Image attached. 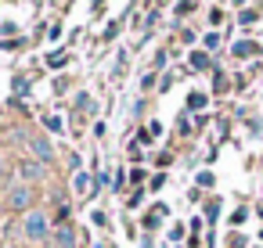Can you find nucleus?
Masks as SVG:
<instances>
[{"label":"nucleus","instance_id":"1","mask_svg":"<svg viewBox=\"0 0 263 248\" xmlns=\"http://www.w3.org/2000/svg\"><path fill=\"white\" fill-rule=\"evenodd\" d=\"M47 234H51L47 212H44V209H29V212L22 216V237H26V241H44Z\"/></svg>","mask_w":263,"mask_h":248},{"label":"nucleus","instance_id":"2","mask_svg":"<svg viewBox=\"0 0 263 248\" xmlns=\"http://www.w3.org/2000/svg\"><path fill=\"white\" fill-rule=\"evenodd\" d=\"M33 201H36V191H33L29 183H15V187L8 191V201H4V205H8L11 212H22V216H26V212L33 209Z\"/></svg>","mask_w":263,"mask_h":248},{"label":"nucleus","instance_id":"3","mask_svg":"<svg viewBox=\"0 0 263 248\" xmlns=\"http://www.w3.org/2000/svg\"><path fill=\"white\" fill-rule=\"evenodd\" d=\"M15 169H18V180H22V183H29V187H33V183H40V180L47 176V166H44V162H36V158H18V166H15Z\"/></svg>","mask_w":263,"mask_h":248},{"label":"nucleus","instance_id":"4","mask_svg":"<svg viewBox=\"0 0 263 248\" xmlns=\"http://www.w3.org/2000/svg\"><path fill=\"white\" fill-rule=\"evenodd\" d=\"M29 151H33V158L44 162V166H51L54 155H58L54 144H51V137H44V133H33V137H29Z\"/></svg>","mask_w":263,"mask_h":248},{"label":"nucleus","instance_id":"5","mask_svg":"<svg viewBox=\"0 0 263 248\" xmlns=\"http://www.w3.org/2000/svg\"><path fill=\"white\" fill-rule=\"evenodd\" d=\"M54 248H76V234H72V226H69V223L54 226Z\"/></svg>","mask_w":263,"mask_h":248},{"label":"nucleus","instance_id":"6","mask_svg":"<svg viewBox=\"0 0 263 248\" xmlns=\"http://www.w3.org/2000/svg\"><path fill=\"white\" fill-rule=\"evenodd\" d=\"M231 51H234V58H252V54H259V44H252V40H238Z\"/></svg>","mask_w":263,"mask_h":248},{"label":"nucleus","instance_id":"7","mask_svg":"<svg viewBox=\"0 0 263 248\" xmlns=\"http://www.w3.org/2000/svg\"><path fill=\"white\" fill-rule=\"evenodd\" d=\"M90 187H94L90 176H87L83 169H76V176H72V191H76V194H90Z\"/></svg>","mask_w":263,"mask_h":248},{"label":"nucleus","instance_id":"8","mask_svg":"<svg viewBox=\"0 0 263 248\" xmlns=\"http://www.w3.org/2000/svg\"><path fill=\"white\" fill-rule=\"evenodd\" d=\"M44 126H47V133H62V130H65L58 115H44Z\"/></svg>","mask_w":263,"mask_h":248},{"label":"nucleus","instance_id":"9","mask_svg":"<svg viewBox=\"0 0 263 248\" xmlns=\"http://www.w3.org/2000/svg\"><path fill=\"white\" fill-rule=\"evenodd\" d=\"M205 65H209V54L205 51H195L191 54V69H205Z\"/></svg>","mask_w":263,"mask_h":248},{"label":"nucleus","instance_id":"10","mask_svg":"<svg viewBox=\"0 0 263 248\" xmlns=\"http://www.w3.org/2000/svg\"><path fill=\"white\" fill-rule=\"evenodd\" d=\"M187 108H191V112L205 108V94H191V97H187Z\"/></svg>","mask_w":263,"mask_h":248},{"label":"nucleus","instance_id":"11","mask_svg":"<svg viewBox=\"0 0 263 248\" xmlns=\"http://www.w3.org/2000/svg\"><path fill=\"white\" fill-rule=\"evenodd\" d=\"M76 105H80L83 112H94V101H90V94H80V97H76Z\"/></svg>","mask_w":263,"mask_h":248},{"label":"nucleus","instance_id":"12","mask_svg":"<svg viewBox=\"0 0 263 248\" xmlns=\"http://www.w3.org/2000/svg\"><path fill=\"white\" fill-rule=\"evenodd\" d=\"M245 216H249L245 209H234V212H231V223H234V226H241V223H245Z\"/></svg>","mask_w":263,"mask_h":248},{"label":"nucleus","instance_id":"13","mask_svg":"<svg viewBox=\"0 0 263 248\" xmlns=\"http://www.w3.org/2000/svg\"><path fill=\"white\" fill-rule=\"evenodd\" d=\"M205 47H209V51H216V47H220V36H216V33H209V36H205Z\"/></svg>","mask_w":263,"mask_h":248},{"label":"nucleus","instance_id":"14","mask_svg":"<svg viewBox=\"0 0 263 248\" xmlns=\"http://www.w3.org/2000/svg\"><path fill=\"white\" fill-rule=\"evenodd\" d=\"M198 187H213V173H198Z\"/></svg>","mask_w":263,"mask_h":248},{"label":"nucleus","instance_id":"15","mask_svg":"<svg viewBox=\"0 0 263 248\" xmlns=\"http://www.w3.org/2000/svg\"><path fill=\"white\" fill-rule=\"evenodd\" d=\"M238 22H245V26H249V22H256V11H241V15H238Z\"/></svg>","mask_w":263,"mask_h":248},{"label":"nucleus","instance_id":"16","mask_svg":"<svg viewBox=\"0 0 263 248\" xmlns=\"http://www.w3.org/2000/svg\"><path fill=\"white\" fill-rule=\"evenodd\" d=\"M141 87H144V90H152V87H155V72H148V76L141 79Z\"/></svg>","mask_w":263,"mask_h":248},{"label":"nucleus","instance_id":"17","mask_svg":"<svg viewBox=\"0 0 263 248\" xmlns=\"http://www.w3.org/2000/svg\"><path fill=\"white\" fill-rule=\"evenodd\" d=\"M8 176V162H4V155H0V180Z\"/></svg>","mask_w":263,"mask_h":248},{"label":"nucleus","instance_id":"18","mask_svg":"<svg viewBox=\"0 0 263 248\" xmlns=\"http://www.w3.org/2000/svg\"><path fill=\"white\" fill-rule=\"evenodd\" d=\"M4 248H22V244H15V241H8V244H4Z\"/></svg>","mask_w":263,"mask_h":248},{"label":"nucleus","instance_id":"19","mask_svg":"<svg viewBox=\"0 0 263 248\" xmlns=\"http://www.w3.org/2000/svg\"><path fill=\"white\" fill-rule=\"evenodd\" d=\"M256 212H259V216H263V205H259V209H256Z\"/></svg>","mask_w":263,"mask_h":248},{"label":"nucleus","instance_id":"20","mask_svg":"<svg viewBox=\"0 0 263 248\" xmlns=\"http://www.w3.org/2000/svg\"><path fill=\"white\" fill-rule=\"evenodd\" d=\"M234 4H245V0H234Z\"/></svg>","mask_w":263,"mask_h":248}]
</instances>
